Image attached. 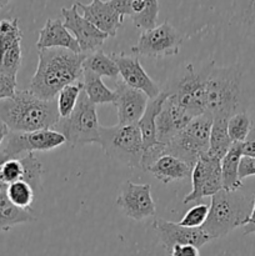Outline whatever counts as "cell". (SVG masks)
I'll return each mask as SVG.
<instances>
[{
    "mask_svg": "<svg viewBox=\"0 0 255 256\" xmlns=\"http://www.w3.org/2000/svg\"><path fill=\"white\" fill-rule=\"evenodd\" d=\"M12 2H6V0H0V9H2V8L8 6V5L10 4Z\"/></svg>",
    "mask_w": 255,
    "mask_h": 256,
    "instance_id": "ab89813d",
    "label": "cell"
},
{
    "mask_svg": "<svg viewBox=\"0 0 255 256\" xmlns=\"http://www.w3.org/2000/svg\"><path fill=\"white\" fill-rule=\"evenodd\" d=\"M168 96H169V92H162L159 96L150 100L148 102L146 109H145L142 119L138 122V126H139L140 132H142L144 152L159 142L156 136V118L159 115L160 110H162V105H164L165 100L168 99Z\"/></svg>",
    "mask_w": 255,
    "mask_h": 256,
    "instance_id": "7402d4cb",
    "label": "cell"
},
{
    "mask_svg": "<svg viewBox=\"0 0 255 256\" xmlns=\"http://www.w3.org/2000/svg\"><path fill=\"white\" fill-rule=\"evenodd\" d=\"M234 15L245 32L255 36V0L234 2Z\"/></svg>",
    "mask_w": 255,
    "mask_h": 256,
    "instance_id": "1f68e13d",
    "label": "cell"
},
{
    "mask_svg": "<svg viewBox=\"0 0 255 256\" xmlns=\"http://www.w3.org/2000/svg\"><path fill=\"white\" fill-rule=\"evenodd\" d=\"M242 142H234L222 160V190L238 192L242 186L239 179V164L242 158Z\"/></svg>",
    "mask_w": 255,
    "mask_h": 256,
    "instance_id": "cb8c5ba5",
    "label": "cell"
},
{
    "mask_svg": "<svg viewBox=\"0 0 255 256\" xmlns=\"http://www.w3.org/2000/svg\"><path fill=\"white\" fill-rule=\"evenodd\" d=\"M79 9H82V16L92 22L95 28L106 34L108 36H116L118 30L122 24L124 16L119 14L109 2L92 0L89 4H82V2H75Z\"/></svg>",
    "mask_w": 255,
    "mask_h": 256,
    "instance_id": "d6986e66",
    "label": "cell"
},
{
    "mask_svg": "<svg viewBox=\"0 0 255 256\" xmlns=\"http://www.w3.org/2000/svg\"><path fill=\"white\" fill-rule=\"evenodd\" d=\"M192 189L182 200L184 204L198 202L205 196H212L222 190V162L205 152L192 168Z\"/></svg>",
    "mask_w": 255,
    "mask_h": 256,
    "instance_id": "7c38bea8",
    "label": "cell"
},
{
    "mask_svg": "<svg viewBox=\"0 0 255 256\" xmlns=\"http://www.w3.org/2000/svg\"><path fill=\"white\" fill-rule=\"evenodd\" d=\"M209 68L210 64L202 69H195L194 65L190 62L186 65L185 72L178 79L174 86L166 90L176 104L192 118L205 114V80Z\"/></svg>",
    "mask_w": 255,
    "mask_h": 256,
    "instance_id": "ba28073f",
    "label": "cell"
},
{
    "mask_svg": "<svg viewBox=\"0 0 255 256\" xmlns=\"http://www.w3.org/2000/svg\"><path fill=\"white\" fill-rule=\"evenodd\" d=\"M192 119V115L179 106L169 94L156 118L158 142L162 144H168L172 142L189 124Z\"/></svg>",
    "mask_w": 255,
    "mask_h": 256,
    "instance_id": "ac0fdd59",
    "label": "cell"
},
{
    "mask_svg": "<svg viewBox=\"0 0 255 256\" xmlns=\"http://www.w3.org/2000/svg\"><path fill=\"white\" fill-rule=\"evenodd\" d=\"M182 44L180 32L169 22H164L154 29L142 32L132 52L146 58L172 56L179 54Z\"/></svg>",
    "mask_w": 255,
    "mask_h": 256,
    "instance_id": "9c48e42d",
    "label": "cell"
},
{
    "mask_svg": "<svg viewBox=\"0 0 255 256\" xmlns=\"http://www.w3.org/2000/svg\"><path fill=\"white\" fill-rule=\"evenodd\" d=\"M212 120L214 118L209 114L192 118L172 142L165 144V154L172 155L194 168L200 156L209 150Z\"/></svg>",
    "mask_w": 255,
    "mask_h": 256,
    "instance_id": "52a82bcc",
    "label": "cell"
},
{
    "mask_svg": "<svg viewBox=\"0 0 255 256\" xmlns=\"http://www.w3.org/2000/svg\"><path fill=\"white\" fill-rule=\"evenodd\" d=\"M9 159H10V158L6 154H4V152H0V166H2V165L4 164L5 162H8V160H9Z\"/></svg>",
    "mask_w": 255,
    "mask_h": 256,
    "instance_id": "f35d334b",
    "label": "cell"
},
{
    "mask_svg": "<svg viewBox=\"0 0 255 256\" xmlns=\"http://www.w3.org/2000/svg\"><path fill=\"white\" fill-rule=\"evenodd\" d=\"M36 220L29 210L14 206L8 199L5 192H0V232H9L19 224H26Z\"/></svg>",
    "mask_w": 255,
    "mask_h": 256,
    "instance_id": "484cf974",
    "label": "cell"
},
{
    "mask_svg": "<svg viewBox=\"0 0 255 256\" xmlns=\"http://www.w3.org/2000/svg\"><path fill=\"white\" fill-rule=\"evenodd\" d=\"M8 199L14 206L22 210L32 212V204L34 202L35 192L28 182H16L10 184L5 190Z\"/></svg>",
    "mask_w": 255,
    "mask_h": 256,
    "instance_id": "f1b7e54d",
    "label": "cell"
},
{
    "mask_svg": "<svg viewBox=\"0 0 255 256\" xmlns=\"http://www.w3.org/2000/svg\"><path fill=\"white\" fill-rule=\"evenodd\" d=\"M82 88H84V92L92 104H112V102H114V90L109 89L102 82V78L92 74V72L82 70Z\"/></svg>",
    "mask_w": 255,
    "mask_h": 256,
    "instance_id": "4316f807",
    "label": "cell"
},
{
    "mask_svg": "<svg viewBox=\"0 0 255 256\" xmlns=\"http://www.w3.org/2000/svg\"><path fill=\"white\" fill-rule=\"evenodd\" d=\"M244 234H255V192H254V199H252V209L250 212V216L248 219L246 224L244 225Z\"/></svg>",
    "mask_w": 255,
    "mask_h": 256,
    "instance_id": "d590c367",
    "label": "cell"
},
{
    "mask_svg": "<svg viewBox=\"0 0 255 256\" xmlns=\"http://www.w3.org/2000/svg\"><path fill=\"white\" fill-rule=\"evenodd\" d=\"M152 229L156 232L160 244L168 252L176 245H192L200 249L210 242V238L202 232V228L182 226L179 222H168L164 219H156L152 222Z\"/></svg>",
    "mask_w": 255,
    "mask_h": 256,
    "instance_id": "9a60e30c",
    "label": "cell"
},
{
    "mask_svg": "<svg viewBox=\"0 0 255 256\" xmlns=\"http://www.w3.org/2000/svg\"><path fill=\"white\" fill-rule=\"evenodd\" d=\"M252 126H254L252 120L245 112H238V114L229 118V120H228V134H229L232 144L246 142L248 136L252 132Z\"/></svg>",
    "mask_w": 255,
    "mask_h": 256,
    "instance_id": "f546056e",
    "label": "cell"
},
{
    "mask_svg": "<svg viewBox=\"0 0 255 256\" xmlns=\"http://www.w3.org/2000/svg\"><path fill=\"white\" fill-rule=\"evenodd\" d=\"M146 172L162 184H169V182L192 176V168L172 155L165 154L160 156L156 162H152L148 168Z\"/></svg>",
    "mask_w": 255,
    "mask_h": 256,
    "instance_id": "44dd1931",
    "label": "cell"
},
{
    "mask_svg": "<svg viewBox=\"0 0 255 256\" xmlns=\"http://www.w3.org/2000/svg\"><path fill=\"white\" fill-rule=\"evenodd\" d=\"M38 50L66 49L75 54H82L80 46L72 32L65 28L60 19H48L44 28L39 32L36 42Z\"/></svg>",
    "mask_w": 255,
    "mask_h": 256,
    "instance_id": "ffe728a7",
    "label": "cell"
},
{
    "mask_svg": "<svg viewBox=\"0 0 255 256\" xmlns=\"http://www.w3.org/2000/svg\"><path fill=\"white\" fill-rule=\"evenodd\" d=\"M126 15L132 19L134 26L142 32L158 26L159 2L156 0H128Z\"/></svg>",
    "mask_w": 255,
    "mask_h": 256,
    "instance_id": "603a6c76",
    "label": "cell"
},
{
    "mask_svg": "<svg viewBox=\"0 0 255 256\" xmlns=\"http://www.w3.org/2000/svg\"><path fill=\"white\" fill-rule=\"evenodd\" d=\"M228 120L229 119L226 118H214L210 132L209 150L206 154L220 162L232 145V139L228 134Z\"/></svg>",
    "mask_w": 255,
    "mask_h": 256,
    "instance_id": "d4e9b609",
    "label": "cell"
},
{
    "mask_svg": "<svg viewBox=\"0 0 255 256\" xmlns=\"http://www.w3.org/2000/svg\"><path fill=\"white\" fill-rule=\"evenodd\" d=\"M242 104V72L238 66H215L210 62L205 80V114L232 118Z\"/></svg>",
    "mask_w": 255,
    "mask_h": 256,
    "instance_id": "3957f363",
    "label": "cell"
},
{
    "mask_svg": "<svg viewBox=\"0 0 255 256\" xmlns=\"http://www.w3.org/2000/svg\"><path fill=\"white\" fill-rule=\"evenodd\" d=\"M9 134H10L9 128H8L4 122H0V146H2V144L4 142V140L6 139Z\"/></svg>",
    "mask_w": 255,
    "mask_h": 256,
    "instance_id": "74e56055",
    "label": "cell"
},
{
    "mask_svg": "<svg viewBox=\"0 0 255 256\" xmlns=\"http://www.w3.org/2000/svg\"><path fill=\"white\" fill-rule=\"evenodd\" d=\"M252 209V200L238 192L220 190L212 196L209 214L202 229L210 240L225 236L244 226Z\"/></svg>",
    "mask_w": 255,
    "mask_h": 256,
    "instance_id": "277c9868",
    "label": "cell"
},
{
    "mask_svg": "<svg viewBox=\"0 0 255 256\" xmlns=\"http://www.w3.org/2000/svg\"><path fill=\"white\" fill-rule=\"evenodd\" d=\"M112 58L116 62L119 75L125 84L142 92L150 100L159 96L162 89L148 75L138 58L129 56V55L125 54H116V52L112 54Z\"/></svg>",
    "mask_w": 255,
    "mask_h": 256,
    "instance_id": "e0dca14e",
    "label": "cell"
},
{
    "mask_svg": "<svg viewBox=\"0 0 255 256\" xmlns=\"http://www.w3.org/2000/svg\"><path fill=\"white\" fill-rule=\"evenodd\" d=\"M99 145L110 159L128 168H142L144 148L138 124L100 125Z\"/></svg>",
    "mask_w": 255,
    "mask_h": 256,
    "instance_id": "5b68a950",
    "label": "cell"
},
{
    "mask_svg": "<svg viewBox=\"0 0 255 256\" xmlns=\"http://www.w3.org/2000/svg\"><path fill=\"white\" fill-rule=\"evenodd\" d=\"M84 90L82 82H72V84L65 86L58 95V110H59L60 119L68 118L72 112L74 108L76 106L78 99Z\"/></svg>",
    "mask_w": 255,
    "mask_h": 256,
    "instance_id": "4dcf8cb0",
    "label": "cell"
},
{
    "mask_svg": "<svg viewBox=\"0 0 255 256\" xmlns=\"http://www.w3.org/2000/svg\"><path fill=\"white\" fill-rule=\"evenodd\" d=\"M22 32L19 19H4L0 22V75L16 80L22 66Z\"/></svg>",
    "mask_w": 255,
    "mask_h": 256,
    "instance_id": "8fae6325",
    "label": "cell"
},
{
    "mask_svg": "<svg viewBox=\"0 0 255 256\" xmlns=\"http://www.w3.org/2000/svg\"><path fill=\"white\" fill-rule=\"evenodd\" d=\"M115 98L112 105L116 109L120 125L138 124L144 114L149 98L140 90L130 88L122 80L115 82Z\"/></svg>",
    "mask_w": 255,
    "mask_h": 256,
    "instance_id": "2e32d148",
    "label": "cell"
},
{
    "mask_svg": "<svg viewBox=\"0 0 255 256\" xmlns=\"http://www.w3.org/2000/svg\"><path fill=\"white\" fill-rule=\"evenodd\" d=\"M116 205L128 218L136 222L154 216L156 209L152 196V185L125 182L120 189Z\"/></svg>",
    "mask_w": 255,
    "mask_h": 256,
    "instance_id": "4fadbf2b",
    "label": "cell"
},
{
    "mask_svg": "<svg viewBox=\"0 0 255 256\" xmlns=\"http://www.w3.org/2000/svg\"><path fill=\"white\" fill-rule=\"evenodd\" d=\"M85 56L66 49L39 50L29 90L39 99L54 100L65 86L79 82Z\"/></svg>",
    "mask_w": 255,
    "mask_h": 256,
    "instance_id": "6da1fadb",
    "label": "cell"
},
{
    "mask_svg": "<svg viewBox=\"0 0 255 256\" xmlns=\"http://www.w3.org/2000/svg\"><path fill=\"white\" fill-rule=\"evenodd\" d=\"M99 129L96 105L90 102L82 90L72 114L60 119L52 130L62 134L72 146H79L95 142L99 144Z\"/></svg>",
    "mask_w": 255,
    "mask_h": 256,
    "instance_id": "8992f818",
    "label": "cell"
},
{
    "mask_svg": "<svg viewBox=\"0 0 255 256\" xmlns=\"http://www.w3.org/2000/svg\"><path fill=\"white\" fill-rule=\"evenodd\" d=\"M242 156L255 158V139H250V140H246L245 142H242Z\"/></svg>",
    "mask_w": 255,
    "mask_h": 256,
    "instance_id": "8d00e7d4",
    "label": "cell"
},
{
    "mask_svg": "<svg viewBox=\"0 0 255 256\" xmlns=\"http://www.w3.org/2000/svg\"><path fill=\"white\" fill-rule=\"evenodd\" d=\"M62 15L64 18L65 28L76 39L82 54L89 55L98 52L109 38L78 12L75 2L70 8H62Z\"/></svg>",
    "mask_w": 255,
    "mask_h": 256,
    "instance_id": "5bb4252c",
    "label": "cell"
},
{
    "mask_svg": "<svg viewBox=\"0 0 255 256\" xmlns=\"http://www.w3.org/2000/svg\"><path fill=\"white\" fill-rule=\"evenodd\" d=\"M208 214H209V205L206 204H198L190 208L182 219L180 220L179 224L185 228H192V229H196V228H202V224L206 220Z\"/></svg>",
    "mask_w": 255,
    "mask_h": 256,
    "instance_id": "d6a6232c",
    "label": "cell"
},
{
    "mask_svg": "<svg viewBox=\"0 0 255 256\" xmlns=\"http://www.w3.org/2000/svg\"><path fill=\"white\" fill-rule=\"evenodd\" d=\"M59 120L56 100H42L30 90H16L14 96L0 102V122L12 132L54 129Z\"/></svg>",
    "mask_w": 255,
    "mask_h": 256,
    "instance_id": "7a4b0ae2",
    "label": "cell"
},
{
    "mask_svg": "<svg viewBox=\"0 0 255 256\" xmlns=\"http://www.w3.org/2000/svg\"><path fill=\"white\" fill-rule=\"evenodd\" d=\"M65 142L66 140L62 134L52 129L32 132H10L2 152L10 159H18L24 152L30 154L34 152H49Z\"/></svg>",
    "mask_w": 255,
    "mask_h": 256,
    "instance_id": "30bf717a",
    "label": "cell"
},
{
    "mask_svg": "<svg viewBox=\"0 0 255 256\" xmlns=\"http://www.w3.org/2000/svg\"><path fill=\"white\" fill-rule=\"evenodd\" d=\"M82 70L84 72H90L98 76H106L110 79H116L119 76V69H118L116 62L114 59L108 56L102 50L92 52L85 56L82 62Z\"/></svg>",
    "mask_w": 255,
    "mask_h": 256,
    "instance_id": "83f0119b",
    "label": "cell"
},
{
    "mask_svg": "<svg viewBox=\"0 0 255 256\" xmlns=\"http://www.w3.org/2000/svg\"><path fill=\"white\" fill-rule=\"evenodd\" d=\"M249 176H255V158L242 156L239 164L240 182Z\"/></svg>",
    "mask_w": 255,
    "mask_h": 256,
    "instance_id": "836d02e7",
    "label": "cell"
},
{
    "mask_svg": "<svg viewBox=\"0 0 255 256\" xmlns=\"http://www.w3.org/2000/svg\"><path fill=\"white\" fill-rule=\"evenodd\" d=\"M170 256H200L199 249L192 245H176L170 250Z\"/></svg>",
    "mask_w": 255,
    "mask_h": 256,
    "instance_id": "e575fe53",
    "label": "cell"
}]
</instances>
